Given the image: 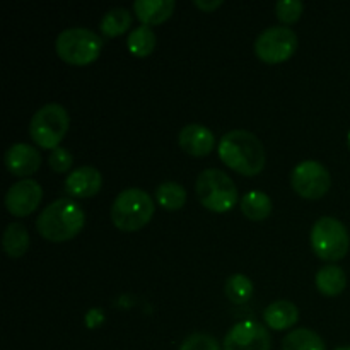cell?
<instances>
[{"instance_id": "21", "label": "cell", "mask_w": 350, "mask_h": 350, "mask_svg": "<svg viewBox=\"0 0 350 350\" xmlns=\"http://www.w3.org/2000/svg\"><path fill=\"white\" fill-rule=\"evenodd\" d=\"M157 43L156 33L149 26H139L132 29V33L126 38V48L130 53L137 58L149 57L154 51Z\"/></svg>"}, {"instance_id": "13", "label": "cell", "mask_w": 350, "mask_h": 350, "mask_svg": "<svg viewBox=\"0 0 350 350\" xmlns=\"http://www.w3.org/2000/svg\"><path fill=\"white\" fill-rule=\"evenodd\" d=\"M178 144H180L181 150L187 152L188 156L204 157L215 149V137L207 126L190 123L180 130Z\"/></svg>"}, {"instance_id": "4", "label": "cell", "mask_w": 350, "mask_h": 350, "mask_svg": "<svg viewBox=\"0 0 350 350\" xmlns=\"http://www.w3.org/2000/svg\"><path fill=\"white\" fill-rule=\"evenodd\" d=\"M195 191L207 211L224 214L238 204V188L228 173L215 167L202 171L195 183Z\"/></svg>"}, {"instance_id": "11", "label": "cell", "mask_w": 350, "mask_h": 350, "mask_svg": "<svg viewBox=\"0 0 350 350\" xmlns=\"http://www.w3.org/2000/svg\"><path fill=\"white\" fill-rule=\"evenodd\" d=\"M43 188L33 178L19 180L7 190L5 208L14 217H27L33 214L41 204Z\"/></svg>"}, {"instance_id": "8", "label": "cell", "mask_w": 350, "mask_h": 350, "mask_svg": "<svg viewBox=\"0 0 350 350\" xmlns=\"http://www.w3.org/2000/svg\"><path fill=\"white\" fill-rule=\"evenodd\" d=\"M297 34L287 26L267 27L255 41V55L270 65L287 62L297 50Z\"/></svg>"}, {"instance_id": "25", "label": "cell", "mask_w": 350, "mask_h": 350, "mask_svg": "<svg viewBox=\"0 0 350 350\" xmlns=\"http://www.w3.org/2000/svg\"><path fill=\"white\" fill-rule=\"evenodd\" d=\"M304 3L299 0H280L275 3V14L277 19L284 24V26H291V24L297 23L299 17L303 16Z\"/></svg>"}, {"instance_id": "23", "label": "cell", "mask_w": 350, "mask_h": 350, "mask_svg": "<svg viewBox=\"0 0 350 350\" xmlns=\"http://www.w3.org/2000/svg\"><path fill=\"white\" fill-rule=\"evenodd\" d=\"M156 200L166 211H180L187 204V190L180 183L166 181L157 187Z\"/></svg>"}, {"instance_id": "19", "label": "cell", "mask_w": 350, "mask_h": 350, "mask_svg": "<svg viewBox=\"0 0 350 350\" xmlns=\"http://www.w3.org/2000/svg\"><path fill=\"white\" fill-rule=\"evenodd\" d=\"M241 212L246 215V219L250 221H265L270 214H272V198L269 197L267 193L260 190H252L241 198Z\"/></svg>"}, {"instance_id": "17", "label": "cell", "mask_w": 350, "mask_h": 350, "mask_svg": "<svg viewBox=\"0 0 350 350\" xmlns=\"http://www.w3.org/2000/svg\"><path fill=\"white\" fill-rule=\"evenodd\" d=\"M314 284H317V289L323 296L335 297L345 291L347 277H345V272L338 265H327L318 270L317 277H314Z\"/></svg>"}, {"instance_id": "22", "label": "cell", "mask_w": 350, "mask_h": 350, "mask_svg": "<svg viewBox=\"0 0 350 350\" xmlns=\"http://www.w3.org/2000/svg\"><path fill=\"white\" fill-rule=\"evenodd\" d=\"M132 26V14L123 7H115L103 16L99 23V29L106 38L122 36Z\"/></svg>"}, {"instance_id": "1", "label": "cell", "mask_w": 350, "mask_h": 350, "mask_svg": "<svg viewBox=\"0 0 350 350\" xmlns=\"http://www.w3.org/2000/svg\"><path fill=\"white\" fill-rule=\"evenodd\" d=\"M219 159L243 176H256L265 167V149L255 133L248 130H232L219 140Z\"/></svg>"}, {"instance_id": "5", "label": "cell", "mask_w": 350, "mask_h": 350, "mask_svg": "<svg viewBox=\"0 0 350 350\" xmlns=\"http://www.w3.org/2000/svg\"><path fill=\"white\" fill-rule=\"evenodd\" d=\"M55 50L60 60L74 67H85L101 55L103 40L94 31L85 27H70L58 34Z\"/></svg>"}, {"instance_id": "16", "label": "cell", "mask_w": 350, "mask_h": 350, "mask_svg": "<svg viewBox=\"0 0 350 350\" xmlns=\"http://www.w3.org/2000/svg\"><path fill=\"white\" fill-rule=\"evenodd\" d=\"M263 320H265L269 328H272L275 332H282L287 330V328H293L297 323V320H299V310L291 301H273L263 311Z\"/></svg>"}, {"instance_id": "18", "label": "cell", "mask_w": 350, "mask_h": 350, "mask_svg": "<svg viewBox=\"0 0 350 350\" xmlns=\"http://www.w3.org/2000/svg\"><path fill=\"white\" fill-rule=\"evenodd\" d=\"M2 248L12 260L26 255L29 248V234L21 222H10L2 234Z\"/></svg>"}, {"instance_id": "6", "label": "cell", "mask_w": 350, "mask_h": 350, "mask_svg": "<svg viewBox=\"0 0 350 350\" xmlns=\"http://www.w3.org/2000/svg\"><path fill=\"white\" fill-rule=\"evenodd\" d=\"M70 126L68 111L58 103H50L38 109L29 123V137L38 147L55 150L60 147Z\"/></svg>"}, {"instance_id": "24", "label": "cell", "mask_w": 350, "mask_h": 350, "mask_svg": "<svg viewBox=\"0 0 350 350\" xmlns=\"http://www.w3.org/2000/svg\"><path fill=\"white\" fill-rule=\"evenodd\" d=\"M224 293L232 304H245L253 296V282L243 273H234L226 280Z\"/></svg>"}, {"instance_id": "2", "label": "cell", "mask_w": 350, "mask_h": 350, "mask_svg": "<svg viewBox=\"0 0 350 350\" xmlns=\"http://www.w3.org/2000/svg\"><path fill=\"white\" fill-rule=\"evenodd\" d=\"M85 224V214L72 198H58L41 211L36 229L46 241L65 243L74 239Z\"/></svg>"}, {"instance_id": "31", "label": "cell", "mask_w": 350, "mask_h": 350, "mask_svg": "<svg viewBox=\"0 0 350 350\" xmlns=\"http://www.w3.org/2000/svg\"><path fill=\"white\" fill-rule=\"evenodd\" d=\"M347 144H349V149H350V132H349V139H347Z\"/></svg>"}, {"instance_id": "28", "label": "cell", "mask_w": 350, "mask_h": 350, "mask_svg": "<svg viewBox=\"0 0 350 350\" xmlns=\"http://www.w3.org/2000/svg\"><path fill=\"white\" fill-rule=\"evenodd\" d=\"M105 321V313H103V310H89L88 314H85V325H88V328H98L99 325Z\"/></svg>"}, {"instance_id": "27", "label": "cell", "mask_w": 350, "mask_h": 350, "mask_svg": "<svg viewBox=\"0 0 350 350\" xmlns=\"http://www.w3.org/2000/svg\"><path fill=\"white\" fill-rule=\"evenodd\" d=\"M48 164H50L51 171H55V173H67L72 167V164H74V157H72V154L68 152L67 149H64V147H57V149L50 152Z\"/></svg>"}, {"instance_id": "29", "label": "cell", "mask_w": 350, "mask_h": 350, "mask_svg": "<svg viewBox=\"0 0 350 350\" xmlns=\"http://www.w3.org/2000/svg\"><path fill=\"white\" fill-rule=\"evenodd\" d=\"M222 5V0H214V2H202V0H195V7H198L204 12H214L215 9Z\"/></svg>"}, {"instance_id": "12", "label": "cell", "mask_w": 350, "mask_h": 350, "mask_svg": "<svg viewBox=\"0 0 350 350\" xmlns=\"http://www.w3.org/2000/svg\"><path fill=\"white\" fill-rule=\"evenodd\" d=\"M3 163H5V167L10 174L26 180L27 176H33L40 170L41 154L36 147L19 142L7 149Z\"/></svg>"}, {"instance_id": "26", "label": "cell", "mask_w": 350, "mask_h": 350, "mask_svg": "<svg viewBox=\"0 0 350 350\" xmlns=\"http://www.w3.org/2000/svg\"><path fill=\"white\" fill-rule=\"evenodd\" d=\"M178 350H221L217 338L208 334H191L181 342Z\"/></svg>"}, {"instance_id": "7", "label": "cell", "mask_w": 350, "mask_h": 350, "mask_svg": "<svg viewBox=\"0 0 350 350\" xmlns=\"http://www.w3.org/2000/svg\"><path fill=\"white\" fill-rule=\"evenodd\" d=\"M311 248L325 262H338L349 253L350 236L347 228L335 217H320L311 228Z\"/></svg>"}, {"instance_id": "9", "label": "cell", "mask_w": 350, "mask_h": 350, "mask_svg": "<svg viewBox=\"0 0 350 350\" xmlns=\"http://www.w3.org/2000/svg\"><path fill=\"white\" fill-rule=\"evenodd\" d=\"M291 187L306 200L325 197L332 187V176L327 167L318 161H303L291 173Z\"/></svg>"}, {"instance_id": "15", "label": "cell", "mask_w": 350, "mask_h": 350, "mask_svg": "<svg viewBox=\"0 0 350 350\" xmlns=\"http://www.w3.org/2000/svg\"><path fill=\"white\" fill-rule=\"evenodd\" d=\"M176 9L174 0H137L133 3V12L142 26H159L173 16Z\"/></svg>"}, {"instance_id": "30", "label": "cell", "mask_w": 350, "mask_h": 350, "mask_svg": "<svg viewBox=\"0 0 350 350\" xmlns=\"http://www.w3.org/2000/svg\"><path fill=\"white\" fill-rule=\"evenodd\" d=\"M335 350H350V347H338V349H335Z\"/></svg>"}, {"instance_id": "20", "label": "cell", "mask_w": 350, "mask_h": 350, "mask_svg": "<svg viewBox=\"0 0 350 350\" xmlns=\"http://www.w3.org/2000/svg\"><path fill=\"white\" fill-rule=\"evenodd\" d=\"M282 350H327V345L317 332L296 328L284 337Z\"/></svg>"}, {"instance_id": "10", "label": "cell", "mask_w": 350, "mask_h": 350, "mask_svg": "<svg viewBox=\"0 0 350 350\" xmlns=\"http://www.w3.org/2000/svg\"><path fill=\"white\" fill-rule=\"evenodd\" d=\"M272 340L263 325L256 321H239L226 334L222 350H270Z\"/></svg>"}, {"instance_id": "3", "label": "cell", "mask_w": 350, "mask_h": 350, "mask_svg": "<svg viewBox=\"0 0 350 350\" xmlns=\"http://www.w3.org/2000/svg\"><path fill=\"white\" fill-rule=\"evenodd\" d=\"M156 205L147 191L126 188L120 191L111 205V222L123 232H135L146 228L152 219Z\"/></svg>"}, {"instance_id": "14", "label": "cell", "mask_w": 350, "mask_h": 350, "mask_svg": "<svg viewBox=\"0 0 350 350\" xmlns=\"http://www.w3.org/2000/svg\"><path fill=\"white\" fill-rule=\"evenodd\" d=\"M103 176L94 166H82L72 171L65 180V191L72 198H91L99 193Z\"/></svg>"}]
</instances>
